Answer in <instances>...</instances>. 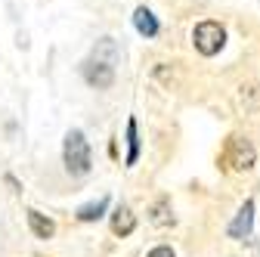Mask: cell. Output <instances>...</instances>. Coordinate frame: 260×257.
Listing matches in <instances>:
<instances>
[{
  "instance_id": "cell-7",
  "label": "cell",
  "mask_w": 260,
  "mask_h": 257,
  "mask_svg": "<svg viewBox=\"0 0 260 257\" xmlns=\"http://www.w3.org/2000/svg\"><path fill=\"white\" fill-rule=\"evenodd\" d=\"M134 230H137V217H134V211H130V208H118V211L112 214V233L124 239V236H130Z\"/></svg>"
},
{
  "instance_id": "cell-1",
  "label": "cell",
  "mask_w": 260,
  "mask_h": 257,
  "mask_svg": "<svg viewBox=\"0 0 260 257\" xmlns=\"http://www.w3.org/2000/svg\"><path fill=\"white\" fill-rule=\"evenodd\" d=\"M254 162H257V149H254V143L248 140V137H230L226 140V146H223V152H220V165H223V171H230V174H245V171H251L254 168Z\"/></svg>"
},
{
  "instance_id": "cell-8",
  "label": "cell",
  "mask_w": 260,
  "mask_h": 257,
  "mask_svg": "<svg viewBox=\"0 0 260 257\" xmlns=\"http://www.w3.org/2000/svg\"><path fill=\"white\" fill-rule=\"evenodd\" d=\"M28 227L38 239H53V233H56V223L50 217H44L41 211H28Z\"/></svg>"
},
{
  "instance_id": "cell-3",
  "label": "cell",
  "mask_w": 260,
  "mask_h": 257,
  "mask_svg": "<svg viewBox=\"0 0 260 257\" xmlns=\"http://www.w3.org/2000/svg\"><path fill=\"white\" fill-rule=\"evenodd\" d=\"M192 44L202 56H217L223 50V44H226V28L220 22H214V19H205V22H199L192 28Z\"/></svg>"
},
{
  "instance_id": "cell-12",
  "label": "cell",
  "mask_w": 260,
  "mask_h": 257,
  "mask_svg": "<svg viewBox=\"0 0 260 257\" xmlns=\"http://www.w3.org/2000/svg\"><path fill=\"white\" fill-rule=\"evenodd\" d=\"M149 257H177V254H174L168 245H158V248H152V251H149Z\"/></svg>"
},
{
  "instance_id": "cell-2",
  "label": "cell",
  "mask_w": 260,
  "mask_h": 257,
  "mask_svg": "<svg viewBox=\"0 0 260 257\" xmlns=\"http://www.w3.org/2000/svg\"><path fill=\"white\" fill-rule=\"evenodd\" d=\"M62 162H65V168H69V174H75V177H84L90 171V162H93V158H90V143H87V137L81 131H69V134H65Z\"/></svg>"
},
{
  "instance_id": "cell-11",
  "label": "cell",
  "mask_w": 260,
  "mask_h": 257,
  "mask_svg": "<svg viewBox=\"0 0 260 257\" xmlns=\"http://www.w3.org/2000/svg\"><path fill=\"white\" fill-rule=\"evenodd\" d=\"M152 223H155V227H168V223H174V214H171V208H168V199L155 202V208H152Z\"/></svg>"
},
{
  "instance_id": "cell-6",
  "label": "cell",
  "mask_w": 260,
  "mask_h": 257,
  "mask_svg": "<svg viewBox=\"0 0 260 257\" xmlns=\"http://www.w3.org/2000/svg\"><path fill=\"white\" fill-rule=\"evenodd\" d=\"M134 28L140 31L143 38H155L158 35V19H155V13L149 10V7H137V13H134Z\"/></svg>"
},
{
  "instance_id": "cell-10",
  "label": "cell",
  "mask_w": 260,
  "mask_h": 257,
  "mask_svg": "<svg viewBox=\"0 0 260 257\" xmlns=\"http://www.w3.org/2000/svg\"><path fill=\"white\" fill-rule=\"evenodd\" d=\"M106 208H109V199H100V202H90V205H84V208L78 211V220H84V223H90V220H100Z\"/></svg>"
},
{
  "instance_id": "cell-5",
  "label": "cell",
  "mask_w": 260,
  "mask_h": 257,
  "mask_svg": "<svg viewBox=\"0 0 260 257\" xmlns=\"http://www.w3.org/2000/svg\"><path fill=\"white\" fill-rule=\"evenodd\" d=\"M251 227H254V202H245L239 217L233 220V227H230V239H248Z\"/></svg>"
},
{
  "instance_id": "cell-4",
  "label": "cell",
  "mask_w": 260,
  "mask_h": 257,
  "mask_svg": "<svg viewBox=\"0 0 260 257\" xmlns=\"http://www.w3.org/2000/svg\"><path fill=\"white\" fill-rule=\"evenodd\" d=\"M81 72H84V81H87L90 87H96V90H106V87L115 84V62H112V59L90 56L84 66H81Z\"/></svg>"
},
{
  "instance_id": "cell-9",
  "label": "cell",
  "mask_w": 260,
  "mask_h": 257,
  "mask_svg": "<svg viewBox=\"0 0 260 257\" xmlns=\"http://www.w3.org/2000/svg\"><path fill=\"white\" fill-rule=\"evenodd\" d=\"M127 165H137V158H140V137H137V118H130L127 121Z\"/></svg>"
}]
</instances>
